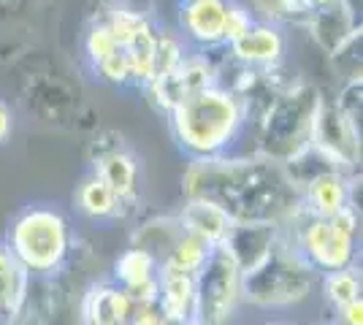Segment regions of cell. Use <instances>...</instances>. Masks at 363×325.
Instances as JSON below:
<instances>
[{"label": "cell", "instance_id": "obj_1", "mask_svg": "<svg viewBox=\"0 0 363 325\" xmlns=\"http://www.w3.org/2000/svg\"><path fill=\"white\" fill-rule=\"evenodd\" d=\"M184 198L214 203L233 222L285 225L301 209L288 171L263 157L190 160L182 176Z\"/></svg>", "mask_w": 363, "mask_h": 325}, {"label": "cell", "instance_id": "obj_2", "mask_svg": "<svg viewBox=\"0 0 363 325\" xmlns=\"http://www.w3.org/2000/svg\"><path fill=\"white\" fill-rule=\"evenodd\" d=\"M247 103L225 84H209L182 95L168 111L171 136L187 160L225 157L247 125Z\"/></svg>", "mask_w": 363, "mask_h": 325}, {"label": "cell", "instance_id": "obj_3", "mask_svg": "<svg viewBox=\"0 0 363 325\" xmlns=\"http://www.w3.org/2000/svg\"><path fill=\"white\" fill-rule=\"evenodd\" d=\"M3 244L30 279L60 277L74 255L76 239L71 219L49 203L25 206L11 219Z\"/></svg>", "mask_w": 363, "mask_h": 325}, {"label": "cell", "instance_id": "obj_4", "mask_svg": "<svg viewBox=\"0 0 363 325\" xmlns=\"http://www.w3.org/2000/svg\"><path fill=\"white\" fill-rule=\"evenodd\" d=\"M320 106V90L306 81H298L296 87L272 98L260 122L257 157L272 160L277 166H288L301 157L315 144Z\"/></svg>", "mask_w": 363, "mask_h": 325}, {"label": "cell", "instance_id": "obj_5", "mask_svg": "<svg viewBox=\"0 0 363 325\" xmlns=\"http://www.w3.org/2000/svg\"><path fill=\"white\" fill-rule=\"evenodd\" d=\"M282 233L290 247L312 266L318 277L358 266L361 215L355 209H345L328 219L312 217L298 209L282 225Z\"/></svg>", "mask_w": 363, "mask_h": 325}, {"label": "cell", "instance_id": "obj_6", "mask_svg": "<svg viewBox=\"0 0 363 325\" xmlns=\"http://www.w3.org/2000/svg\"><path fill=\"white\" fill-rule=\"evenodd\" d=\"M315 282L318 274L282 233L272 255L250 274H242V301L257 309H288L312 295Z\"/></svg>", "mask_w": 363, "mask_h": 325}, {"label": "cell", "instance_id": "obj_7", "mask_svg": "<svg viewBox=\"0 0 363 325\" xmlns=\"http://www.w3.org/2000/svg\"><path fill=\"white\" fill-rule=\"evenodd\" d=\"M242 304V271L225 247H214L196 274V323L228 325Z\"/></svg>", "mask_w": 363, "mask_h": 325}, {"label": "cell", "instance_id": "obj_8", "mask_svg": "<svg viewBox=\"0 0 363 325\" xmlns=\"http://www.w3.org/2000/svg\"><path fill=\"white\" fill-rule=\"evenodd\" d=\"M301 209L312 217H336L345 209H355V179L347 176L345 171H323L312 176L298 193Z\"/></svg>", "mask_w": 363, "mask_h": 325}, {"label": "cell", "instance_id": "obj_9", "mask_svg": "<svg viewBox=\"0 0 363 325\" xmlns=\"http://www.w3.org/2000/svg\"><path fill=\"white\" fill-rule=\"evenodd\" d=\"M233 0H182L179 25L184 38L201 49L225 47L228 11Z\"/></svg>", "mask_w": 363, "mask_h": 325}, {"label": "cell", "instance_id": "obj_10", "mask_svg": "<svg viewBox=\"0 0 363 325\" xmlns=\"http://www.w3.org/2000/svg\"><path fill=\"white\" fill-rule=\"evenodd\" d=\"M282 239V225L274 222H236L225 239V252L233 258L242 274L263 263Z\"/></svg>", "mask_w": 363, "mask_h": 325}, {"label": "cell", "instance_id": "obj_11", "mask_svg": "<svg viewBox=\"0 0 363 325\" xmlns=\"http://www.w3.org/2000/svg\"><path fill=\"white\" fill-rule=\"evenodd\" d=\"M230 49V57L236 62H242L244 68H274L279 65L282 57H285V49H288V38L279 25H272V22H263V19H255L250 25V30L239 35L233 44H228Z\"/></svg>", "mask_w": 363, "mask_h": 325}, {"label": "cell", "instance_id": "obj_12", "mask_svg": "<svg viewBox=\"0 0 363 325\" xmlns=\"http://www.w3.org/2000/svg\"><path fill=\"white\" fill-rule=\"evenodd\" d=\"M133 314L136 301L111 279L90 285V290L79 301L82 325H128L133 323Z\"/></svg>", "mask_w": 363, "mask_h": 325}, {"label": "cell", "instance_id": "obj_13", "mask_svg": "<svg viewBox=\"0 0 363 325\" xmlns=\"http://www.w3.org/2000/svg\"><path fill=\"white\" fill-rule=\"evenodd\" d=\"M157 274H160V266L152 255H147L138 247H128L114 263L111 282L120 285L136 304H155L157 301Z\"/></svg>", "mask_w": 363, "mask_h": 325}, {"label": "cell", "instance_id": "obj_14", "mask_svg": "<svg viewBox=\"0 0 363 325\" xmlns=\"http://www.w3.org/2000/svg\"><path fill=\"white\" fill-rule=\"evenodd\" d=\"M92 173L111 187V193L120 198L128 209L138 201V160L122 147H111L92 157Z\"/></svg>", "mask_w": 363, "mask_h": 325}, {"label": "cell", "instance_id": "obj_15", "mask_svg": "<svg viewBox=\"0 0 363 325\" xmlns=\"http://www.w3.org/2000/svg\"><path fill=\"white\" fill-rule=\"evenodd\" d=\"M157 309L177 323H196V277L160 266L157 274Z\"/></svg>", "mask_w": 363, "mask_h": 325}, {"label": "cell", "instance_id": "obj_16", "mask_svg": "<svg viewBox=\"0 0 363 325\" xmlns=\"http://www.w3.org/2000/svg\"><path fill=\"white\" fill-rule=\"evenodd\" d=\"M306 22H309L315 44L325 55H336L355 33H361L358 22H355V11L347 6V0H339L336 6L323 8V11H312L306 16Z\"/></svg>", "mask_w": 363, "mask_h": 325}, {"label": "cell", "instance_id": "obj_17", "mask_svg": "<svg viewBox=\"0 0 363 325\" xmlns=\"http://www.w3.org/2000/svg\"><path fill=\"white\" fill-rule=\"evenodd\" d=\"M177 219H179L182 231L206 241L209 247H223L230 228L236 225L223 209H217L214 203L196 201V198H184V206Z\"/></svg>", "mask_w": 363, "mask_h": 325}, {"label": "cell", "instance_id": "obj_18", "mask_svg": "<svg viewBox=\"0 0 363 325\" xmlns=\"http://www.w3.org/2000/svg\"><path fill=\"white\" fill-rule=\"evenodd\" d=\"M30 290V277L0 241V325H11Z\"/></svg>", "mask_w": 363, "mask_h": 325}, {"label": "cell", "instance_id": "obj_19", "mask_svg": "<svg viewBox=\"0 0 363 325\" xmlns=\"http://www.w3.org/2000/svg\"><path fill=\"white\" fill-rule=\"evenodd\" d=\"M76 209L90 219H98V222H108V219H120L125 217L130 209L111 193V187L104 185L95 173H87L82 179V185L76 187Z\"/></svg>", "mask_w": 363, "mask_h": 325}, {"label": "cell", "instance_id": "obj_20", "mask_svg": "<svg viewBox=\"0 0 363 325\" xmlns=\"http://www.w3.org/2000/svg\"><path fill=\"white\" fill-rule=\"evenodd\" d=\"M184 231H182L179 219L177 217H155L150 222H144L136 233H133V241L130 247L144 249L147 255H152L157 266H163L171 255V249L177 247Z\"/></svg>", "mask_w": 363, "mask_h": 325}, {"label": "cell", "instance_id": "obj_21", "mask_svg": "<svg viewBox=\"0 0 363 325\" xmlns=\"http://www.w3.org/2000/svg\"><path fill=\"white\" fill-rule=\"evenodd\" d=\"M157 35H160V33L147 22V25L122 47L125 55H128V62H130L133 81L144 84V87L152 84L155 76H157Z\"/></svg>", "mask_w": 363, "mask_h": 325}, {"label": "cell", "instance_id": "obj_22", "mask_svg": "<svg viewBox=\"0 0 363 325\" xmlns=\"http://www.w3.org/2000/svg\"><path fill=\"white\" fill-rule=\"evenodd\" d=\"M320 285H323V295H325L328 307L333 312L345 309L347 304L361 298V268L352 266V268H342L333 274H323Z\"/></svg>", "mask_w": 363, "mask_h": 325}, {"label": "cell", "instance_id": "obj_23", "mask_svg": "<svg viewBox=\"0 0 363 325\" xmlns=\"http://www.w3.org/2000/svg\"><path fill=\"white\" fill-rule=\"evenodd\" d=\"M212 249L214 247H209L206 241H201V239H196V236L184 233L179 241H177V247L171 249V255H168V261L163 266L196 277L198 271H201V266L206 263V258H209Z\"/></svg>", "mask_w": 363, "mask_h": 325}, {"label": "cell", "instance_id": "obj_24", "mask_svg": "<svg viewBox=\"0 0 363 325\" xmlns=\"http://www.w3.org/2000/svg\"><path fill=\"white\" fill-rule=\"evenodd\" d=\"M252 6H255V11H260V19L272 22V25L296 22V19L309 16L303 0H252Z\"/></svg>", "mask_w": 363, "mask_h": 325}, {"label": "cell", "instance_id": "obj_25", "mask_svg": "<svg viewBox=\"0 0 363 325\" xmlns=\"http://www.w3.org/2000/svg\"><path fill=\"white\" fill-rule=\"evenodd\" d=\"M117 49H122V47L117 44V38L111 35L106 22L90 25V30L84 35V52H87V60L92 62V68H98V65L106 60V57H111Z\"/></svg>", "mask_w": 363, "mask_h": 325}, {"label": "cell", "instance_id": "obj_26", "mask_svg": "<svg viewBox=\"0 0 363 325\" xmlns=\"http://www.w3.org/2000/svg\"><path fill=\"white\" fill-rule=\"evenodd\" d=\"M147 22H150V19L141 14V11H130V8H117V11H111V16L106 19L108 30L117 38L120 47H125Z\"/></svg>", "mask_w": 363, "mask_h": 325}, {"label": "cell", "instance_id": "obj_27", "mask_svg": "<svg viewBox=\"0 0 363 325\" xmlns=\"http://www.w3.org/2000/svg\"><path fill=\"white\" fill-rule=\"evenodd\" d=\"M98 76L111 81V84H128V81H133V74H130V62H128V55H125V49H117L111 57L101 62L98 68Z\"/></svg>", "mask_w": 363, "mask_h": 325}, {"label": "cell", "instance_id": "obj_28", "mask_svg": "<svg viewBox=\"0 0 363 325\" xmlns=\"http://www.w3.org/2000/svg\"><path fill=\"white\" fill-rule=\"evenodd\" d=\"M255 22V16L250 14L247 8H244L242 3H230V11H228V28H225V47L228 44H233L239 35L250 30V25Z\"/></svg>", "mask_w": 363, "mask_h": 325}, {"label": "cell", "instance_id": "obj_29", "mask_svg": "<svg viewBox=\"0 0 363 325\" xmlns=\"http://www.w3.org/2000/svg\"><path fill=\"white\" fill-rule=\"evenodd\" d=\"M333 325H363V298L347 304L345 309L333 312Z\"/></svg>", "mask_w": 363, "mask_h": 325}, {"label": "cell", "instance_id": "obj_30", "mask_svg": "<svg viewBox=\"0 0 363 325\" xmlns=\"http://www.w3.org/2000/svg\"><path fill=\"white\" fill-rule=\"evenodd\" d=\"M11 133H14V111L6 101H0V144L11 139Z\"/></svg>", "mask_w": 363, "mask_h": 325}, {"label": "cell", "instance_id": "obj_31", "mask_svg": "<svg viewBox=\"0 0 363 325\" xmlns=\"http://www.w3.org/2000/svg\"><path fill=\"white\" fill-rule=\"evenodd\" d=\"M336 3H339V0H303V6H306L309 14H312V11H323V8H331Z\"/></svg>", "mask_w": 363, "mask_h": 325}, {"label": "cell", "instance_id": "obj_32", "mask_svg": "<svg viewBox=\"0 0 363 325\" xmlns=\"http://www.w3.org/2000/svg\"><path fill=\"white\" fill-rule=\"evenodd\" d=\"M272 325H288V323H272Z\"/></svg>", "mask_w": 363, "mask_h": 325}, {"label": "cell", "instance_id": "obj_33", "mask_svg": "<svg viewBox=\"0 0 363 325\" xmlns=\"http://www.w3.org/2000/svg\"><path fill=\"white\" fill-rule=\"evenodd\" d=\"M128 325H133V323H128Z\"/></svg>", "mask_w": 363, "mask_h": 325}, {"label": "cell", "instance_id": "obj_34", "mask_svg": "<svg viewBox=\"0 0 363 325\" xmlns=\"http://www.w3.org/2000/svg\"><path fill=\"white\" fill-rule=\"evenodd\" d=\"M328 325H333V323H328Z\"/></svg>", "mask_w": 363, "mask_h": 325}]
</instances>
